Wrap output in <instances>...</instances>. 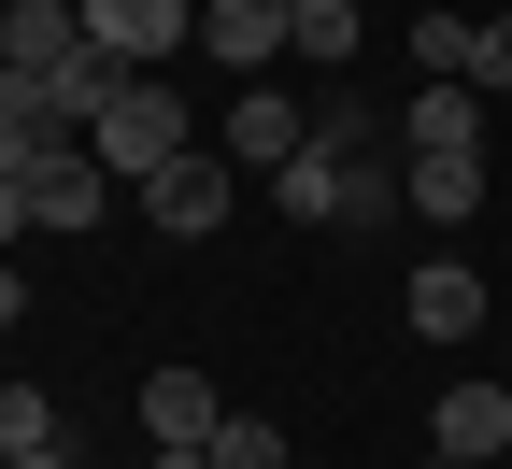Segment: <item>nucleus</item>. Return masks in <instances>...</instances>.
I'll list each match as a JSON object with an SVG mask.
<instances>
[{
  "mask_svg": "<svg viewBox=\"0 0 512 469\" xmlns=\"http://www.w3.org/2000/svg\"><path fill=\"white\" fill-rule=\"evenodd\" d=\"M228 199H242L228 157H171V171L143 185V228H157V242H214V228H228Z\"/></svg>",
  "mask_w": 512,
  "mask_h": 469,
  "instance_id": "obj_5",
  "label": "nucleus"
},
{
  "mask_svg": "<svg viewBox=\"0 0 512 469\" xmlns=\"http://www.w3.org/2000/svg\"><path fill=\"white\" fill-rule=\"evenodd\" d=\"M356 29H370L356 0H299V57H313V72H342V57H356Z\"/></svg>",
  "mask_w": 512,
  "mask_h": 469,
  "instance_id": "obj_14",
  "label": "nucleus"
},
{
  "mask_svg": "<svg viewBox=\"0 0 512 469\" xmlns=\"http://www.w3.org/2000/svg\"><path fill=\"white\" fill-rule=\"evenodd\" d=\"M470 327H484V271L470 256H427L413 271V342H470Z\"/></svg>",
  "mask_w": 512,
  "mask_h": 469,
  "instance_id": "obj_12",
  "label": "nucleus"
},
{
  "mask_svg": "<svg viewBox=\"0 0 512 469\" xmlns=\"http://www.w3.org/2000/svg\"><path fill=\"white\" fill-rule=\"evenodd\" d=\"M299 157H313V114H299L271 72H256V86L228 100V171H299Z\"/></svg>",
  "mask_w": 512,
  "mask_h": 469,
  "instance_id": "obj_6",
  "label": "nucleus"
},
{
  "mask_svg": "<svg viewBox=\"0 0 512 469\" xmlns=\"http://www.w3.org/2000/svg\"><path fill=\"white\" fill-rule=\"evenodd\" d=\"M15 469H72V441H57V455H15Z\"/></svg>",
  "mask_w": 512,
  "mask_h": 469,
  "instance_id": "obj_20",
  "label": "nucleus"
},
{
  "mask_svg": "<svg viewBox=\"0 0 512 469\" xmlns=\"http://www.w3.org/2000/svg\"><path fill=\"white\" fill-rule=\"evenodd\" d=\"M200 57H214V72H285V57H299V0H200Z\"/></svg>",
  "mask_w": 512,
  "mask_h": 469,
  "instance_id": "obj_4",
  "label": "nucleus"
},
{
  "mask_svg": "<svg viewBox=\"0 0 512 469\" xmlns=\"http://www.w3.org/2000/svg\"><path fill=\"white\" fill-rule=\"evenodd\" d=\"M15 313H29V285H15V256H0V327H15Z\"/></svg>",
  "mask_w": 512,
  "mask_h": 469,
  "instance_id": "obj_19",
  "label": "nucleus"
},
{
  "mask_svg": "<svg viewBox=\"0 0 512 469\" xmlns=\"http://www.w3.org/2000/svg\"><path fill=\"white\" fill-rule=\"evenodd\" d=\"M86 157H100L114 185H157L171 157H200V114L171 100V72H114V100H100V128H86Z\"/></svg>",
  "mask_w": 512,
  "mask_h": 469,
  "instance_id": "obj_2",
  "label": "nucleus"
},
{
  "mask_svg": "<svg viewBox=\"0 0 512 469\" xmlns=\"http://www.w3.org/2000/svg\"><path fill=\"white\" fill-rule=\"evenodd\" d=\"M0 242H43V228H29V185H0Z\"/></svg>",
  "mask_w": 512,
  "mask_h": 469,
  "instance_id": "obj_18",
  "label": "nucleus"
},
{
  "mask_svg": "<svg viewBox=\"0 0 512 469\" xmlns=\"http://www.w3.org/2000/svg\"><path fill=\"white\" fill-rule=\"evenodd\" d=\"M86 57V0H0V72H57Z\"/></svg>",
  "mask_w": 512,
  "mask_h": 469,
  "instance_id": "obj_11",
  "label": "nucleus"
},
{
  "mask_svg": "<svg viewBox=\"0 0 512 469\" xmlns=\"http://www.w3.org/2000/svg\"><path fill=\"white\" fill-rule=\"evenodd\" d=\"M100 214H114V171H100L86 143H57V157L29 171V228H43V242H86Z\"/></svg>",
  "mask_w": 512,
  "mask_h": 469,
  "instance_id": "obj_7",
  "label": "nucleus"
},
{
  "mask_svg": "<svg viewBox=\"0 0 512 469\" xmlns=\"http://www.w3.org/2000/svg\"><path fill=\"white\" fill-rule=\"evenodd\" d=\"M0 455H57V398L43 384H0Z\"/></svg>",
  "mask_w": 512,
  "mask_h": 469,
  "instance_id": "obj_15",
  "label": "nucleus"
},
{
  "mask_svg": "<svg viewBox=\"0 0 512 469\" xmlns=\"http://www.w3.org/2000/svg\"><path fill=\"white\" fill-rule=\"evenodd\" d=\"M200 455H214V469H285V427H271V413H228Z\"/></svg>",
  "mask_w": 512,
  "mask_h": 469,
  "instance_id": "obj_16",
  "label": "nucleus"
},
{
  "mask_svg": "<svg viewBox=\"0 0 512 469\" xmlns=\"http://www.w3.org/2000/svg\"><path fill=\"white\" fill-rule=\"evenodd\" d=\"M427 469H470V455H427Z\"/></svg>",
  "mask_w": 512,
  "mask_h": 469,
  "instance_id": "obj_21",
  "label": "nucleus"
},
{
  "mask_svg": "<svg viewBox=\"0 0 512 469\" xmlns=\"http://www.w3.org/2000/svg\"><path fill=\"white\" fill-rule=\"evenodd\" d=\"M498 469H512V455H498Z\"/></svg>",
  "mask_w": 512,
  "mask_h": 469,
  "instance_id": "obj_23",
  "label": "nucleus"
},
{
  "mask_svg": "<svg viewBox=\"0 0 512 469\" xmlns=\"http://www.w3.org/2000/svg\"><path fill=\"white\" fill-rule=\"evenodd\" d=\"M427 455H470V469H498V455H512V384H441Z\"/></svg>",
  "mask_w": 512,
  "mask_h": 469,
  "instance_id": "obj_9",
  "label": "nucleus"
},
{
  "mask_svg": "<svg viewBox=\"0 0 512 469\" xmlns=\"http://www.w3.org/2000/svg\"><path fill=\"white\" fill-rule=\"evenodd\" d=\"M214 427H228V398H214L200 370H143V441H157V455H200Z\"/></svg>",
  "mask_w": 512,
  "mask_h": 469,
  "instance_id": "obj_10",
  "label": "nucleus"
},
{
  "mask_svg": "<svg viewBox=\"0 0 512 469\" xmlns=\"http://www.w3.org/2000/svg\"><path fill=\"white\" fill-rule=\"evenodd\" d=\"M271 199L299 228H384L399 214V114H370V100H313V157L299 171H271Z\"/></svg>",
  "mask_w": 512,
  "mask_h": 469,
  "instance_id": "obj_1",
  "label": "nucleus"
},
{
  "mask_svg": "<svg viewBox=\"0 0 512 469\" xmlns=\"http://www.w3.org/2000/svg\"><path fill=\"white\" fill-rule=\"evenodd\" d=\"M470 86H512V15H470Z\"/></svg>",
  "mask_w": 512,
  "mask_h": 469,
  "instance_id": "obj_17",
  "label": "nucleus"
},
{
  "mask_svg": "<svg viewBox=\"0 0 512 469\" xmlns=\"http://www.w3.org/2000/svg\"><path fill=\"white\" fill-rule=\"evenodd\" d=\"M399 199L427 228H470L484 214V143H399Z\"/></svg>",
  "mask_w": 512,
  "mask_h": 469,
  "instance_id": "obj_8",
  "label": "nucleus"
},
{
  "mask_svg": "<svg viewBox=\"0 0 512 469\" xmlns=\"http://www.w3.org/2000/svg\"><path fill=\"white\" fill-rule=\"evenodd\" d=\"M86 43L114 72H171V57L200 43V0H86Z\"/></svg>",
  "mask_w": 512,
  "mask_h": 469,
  "instance_id": "obj_3",
  "label": "nucleus"
},
{
  "mask_svg": "<svg viewBox=\"0 0 512 469\" xmlns=\"http://www.w3.org/2000/svg\"><path fill=\"white\" fill-rule=\"evenodd\" d=\"M399 143H484V86H413Z\"/></svg>",
  "mask_w": 512,
  "mask_h": 469,
  "instance_id": "obj_13",
  "label": "nucleus"
},
{
  "mask_svg": "<svg viewBox=\"0 0 512 469\" xmlns=\"http://www.w3.org/2000/svg\"><path fill=\"white\" fill-rule=\"evenodd\" d=\"M0 469H15V455H0Z\"/></svg>",
  "mask_w": 512,
  "mask_h": 469,
  "instance_id": "obj_22",
  "label": "nucleus"
}]
</instances>
